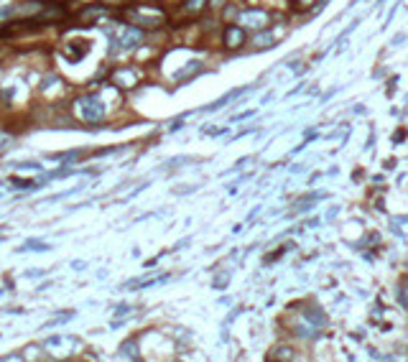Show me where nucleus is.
Listing matches in <instances>:
<instances>
[{
    "label": "nucleus",
    "mask_w": 408,
    "mask_h": 362,
    "mask_svg": "<svg viewBox=\"0 0 408 362\" xmlns=\"http://www.w3.org/2000/svg\"><path fill=\"white\" fill-rule=\"evenodd\" d=\"M242 21H248V26H265V21H268V16L263 13V11H248V13H242Z\"/></svg>",
    "instance_id": "39448f33"
},
{
    "label": "nucleus",
    "mask_w": 408,
    "mask_h": 362,
    "mask_svg": "<svg viewBox=\"0 0 408 362\" xmlns=\"http://www.w3.org/2000/svg\"><path fill=\"white\" fill-rule=\"evenodd\" d=\"M79 112L85 115L87 120H100L105 115V107H102V102L95 95H90V97H82L79 100Z\"/></svg>",
    "instance_id": "f257e3e1"
},
{
    "label": "nucleus",
    "mask_w": 408,
    "mask_h": 362,
    "mask_svg": "<svg viewBox=\"0 0 408 362\" xmlns=\"http://www.w3.org/2000/svg\"><path fill=\"white\" fill-rule=\"evenodd\" d=\"M227 280H230V273H220V275L215 278V288H225Z\"/></svg>",
    "instance_id": "9b49d317"
},
{
    "label": "nucleus",
    "mask_w": 408,
    "mask_h": 362,
    "mask_svg": "<svg viewBox=\"0 0 408 362\" xmlns=\"http://www.w3.org/2000/svg\"><path fill=\"white\" fill-rule=\"evenodd\" d=\"M11 13H16V8H13V6H6V8H0V21H3L6 16H11Z\"/></svg>",
    "instance_id": "dca6fc26"
},
{
    "label": "nucleus",
    "mask_w": 408,
    "mask_h": 362,
    "mask_svg": "<svg viewBox=\"0 0 408 362\" xmlns=\"http://www.w3.org/2000/svg\"><path fill=\"white\" fill-rule=\"evenodd\" d=\"M268 41H270V36H268V33H265V36H258V38H255V44H265V46H268Z\"/></svg>",
    "instance_id": "6ab92c4d"
},
{
    "label": "nucleus",
    "mask_w": 408,
    "mask_h": 362,
    "mask_svg": "<svg viewBox=\"0 0 408 362\" xmlns=\"http://www.w3.org/2000/svg\"><path fill=\"white\" fill-rule=\"evenodd\" d=\"M11 184L16 189H41V181H33V179H18V176H13Z\"/></svg>",
    "instance_id": "6e6552de"
},
{
    "label": "nucleus",
    "mask_w": 408,
    "mask_h": 362,
    "mask_svg": "<svg viewBox=\"0 0 408 362\" xmlns=\"http://www.w3.org/2000/svg\"><path fill=\"white\" fill-rule=\"evenodd\" d=\"M138 41H141V33H138L135 28H128V31H122L117 38H112V51H125V49H133Z\"/></svg>",
    "instance_id": "f03ea898"
},
{
    "label": "nucleus",
    "mask_w": 408,
    "mask_h": 362,
    "mask_svg": "<svg viewBox=\"0 0 408 362\" xmlns=\"http://www.w3.org/2000/svg\"><path fill=\"white\" fill-rule=\"evenodd\" d=\"M120 357H125V359H138V344L133 342V339H128V342H122L120 344V352H117Z\"/></svg>",
    "instance_id": "0eeeda50"
},
{
    "label": "nucleus",
    "mask_w": 408,
    "mask_h": 362,
    "mask_svg": "<svg viewBox=\"0 0 408 362\" xmlns=\"http://www.w3.org/2000/svg\"><path fill=\"white\" fill-rule=\"evenodd\" d=\"M128 311H130V306H128V304H120V306L115 309V314H128Z\"/></svg>",
    "instance_id": "a211bd4d"
},
{
    "label": "nucleus",
    "mask_w": 408,
    "mask_h": 362,
    "mask_svg": "<svg viewBox=\"0 0 408 362\" xmlns=\"http://www.w3.org/2000/svg\"><path fill=\"white\" fill-rule=\"evenodd\" d=\"M171 275H151V278H143V280H130L125 283V288H148V286H158V283H166Z\"/></svg>",
    "instance_id": "20e7f679"
},
{
    "label": "nucleus",
    "mask_w": 408,
    "mask_h": 362,
    "mask_svg": "<svg viewBox=\"0 0 408 362\" xmlns=\"http://www.w3.org/2000/svg\"><path fill=\"white\" fill-rule=\"evenodd\" d=\"M304 316H306V319H311L314 324H324V321H326V316H324L319 309H306V311H304Z\"/></svg>",
    "instance_id": "1a4fd4ad"
},
{
    "label": "nucleus",
    "mask_w": 408,
    "mask_h": 362,
    "mask_svg": "<svg viewBox=\"0 0 408 362\" xmlns=\"http://www.w3.org/2000/svg\"><path fill=\"white\" fill-rule=\"evenodd\" d=\"M314 3V0H301V6H311Z\"/></svg>",
    "instance_id": "aec40b11"
},
{
    "label": "nucleus",
    "mask_w": 408,
    "mask_h": 362,
    "mask_svg": "<svg viewBox=\"0 0 408 362\" xmlns=\"http://www.w3.org/2000/svg\"><path fill=\"white\" fill-rule=\"evenodd\" d=\"M281 352H276V357H286V359H291L294 357V352H289V347H278Z\"/></svg>",
    "instance_id": "2eb2a0df"
},
{
    "label": "nucleus",
    "mask_w": 408,
    "mask_h": 362,
    "mask_svg": "<svg viewBox=\"0 0 408 362\" xmlns=\"http://www.w3.org/2000/svg\"><path fill=\"white\" fill-rule=\"evenodd\" d=\"M186 161H191V158L189 156H179V158H171L166 166H179V164H186Z\"/></svg>",
    "instance_id": "4468645a"
},
{
    "label": "nucleus",
    "mask_w": 408,
    "mask_h": 362,
    "mask_svg": "<svg viewBox=\"0 0 408 362\" xmlns=\"http://www.w3.org/2000/svg\"><path fill=\"white\" fill-rule=\"evenodd\" d=\"M16 166H18V169H23V171H31V169L36 171V169H41V166L36 164V161H21V164H16Z\"/></svg>",
    "instance_id": "f8f14e48"
},
{
    "label": "nucleus",
    "mask_w": 408,
    "mask_h": 362,
    "mask_svg": "<svg viewBox=\"0 0 408 362\" xmlns=\"http://www.w3.org/2000/svg\"><path fill=\"white\" fill-rule=\"evenodd\" d=\"M204 3H207V0H186V8L189 11H199V8H204Z\"/></svg>",
    "instance_id": "ddd939ff"
},
{
    "label": "nucleus",
    "mask_w": 408,
    "mask_h": 362,
    "mask_svg": "<svg viewBox=\"0 0 408 362\" xmlns=\"http://www.w3.org/2000/svg\"><path fill=\"white\" fill-rule=\"evenodd\" d=\"M194 71H199V61H191V66H186L184 71H179L176 74V79H186L189 74H194Z\"/></svg>",
    "instance_id": "9d476101"
},
{
    "label": "nucleus",
    "mask_w": 408,
    "mask_h": 362,
    "mask_svg": "<svg viewBox=\"0 0 408 362\" xmlns=\"http://www.w3.org/2000/svg\"><path fill=\"white\" fill-rule=\"evenodd\" d=\"M242 41H245V31H242L240 26H227V28H225V44H227L230 49L242 46Z\"/></svg>",
    "instance_id": "7ed1b4c3"
},
{
    "label": "nucleus",
    "mask_w": 408,
    "mask_h": 362,
    "mask_svg": "<svg viewBox=\"0 0 408 362\" xmlns=\"http://www.w3.org/2000/svg\"><path fill=\"white\" fill-rule=\"evenodd\" d=\"M18 253H28V250H36V253H46L49 245L44 243V240H28V243H23L21 248H16Z\"/></svg>",
    "instance_id": "423d86ee"
},
{
    "label": "nucleus",
    "mask_w": 408,
    "mask_h": 362,
    "mask_svg": "<svg viewBox=\"0 0 408 362\" xmlns=\"http://www.w3.org/2000/svg\"><path fill=\"white\" fill-rule=\"evenodd\" d=\"M194 189H196V186H184V189H174V194H179V196H181V194H191Z\"/></svg>",
    "instance_id": "f3484780"
}]
</instances>
